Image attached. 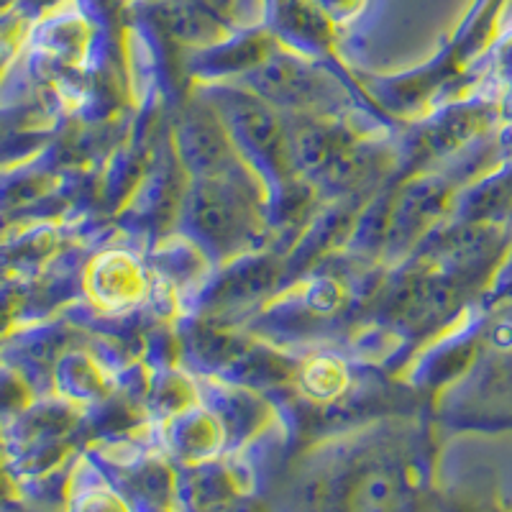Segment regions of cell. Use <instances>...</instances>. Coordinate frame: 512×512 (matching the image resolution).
<instances>
[{"mask_svg":"<svg viewBox=\"0 0 512 512\" xmlns=\"http://www.w3.org/2000/svg\"><path fill=\"white\" fill-rule=\"evenodd\" d=\"M346 512H405L400 479L387 469L361 474L349 492Z\"/></svg>","mask_w":512,"mask_h":512,"instance_id":"6da1fadb","label":"cell"}]
</instances>
